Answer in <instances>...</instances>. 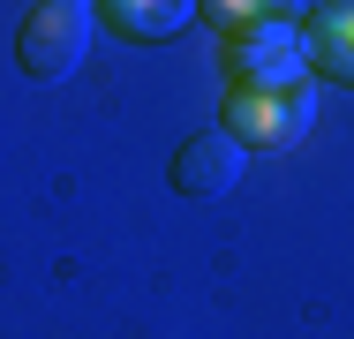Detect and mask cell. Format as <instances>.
I'll list each match as a JSON object with an SVG mask.
<instances>
[{"label": "cell", "instance_id": "5", "mask_svg": "<svg viewBox=\"0 0 354 339\" xmlns=\"http://www.w3.org/2000/svg\"><path fill=\"white\" fill-rule=\"evenodd\" d=\"M309 46V68H324L332 83H354V0H324L301 30Z\"/></svg>", "mask_w": 354, "mask_h": 339}, {"label": "cell", "instance_id": "4", "mask_svg": "<svg viewBox=\"0 0 354 339\" xmlns=\"http://www.w3.org/2000/svg\"><path fill=\"white\" fill-rule=\"evenodd\" d=\"M234 83H309V46L301 30H264L234 46Z\"/></svg>", "mask_w": 354, "mask_h": 339}, {"label": "cell", "instance_id": "2", "mask_svg": "<svg viewBox=\"0 0 354 339\" xmlns=\"http://www.w3.org/2000/svg\"><path fill=\"white\" fill-rule=\"evenodd\" d=\"M91 0H38L30 15H23V38H15V53H23V75H38V83H61L83 68L91 53Z\"/></svg>", "mask_w": 354, "mask_h": 339}, {"label": "cell", "instance_id": "6", "mask_svg": "<svg viewBox=\"0 0 354 339\" xmlns=\"http://www.w3.org/2000/svg\"><path fill=\"white\" fill-rule=\"evenodd\" d=\"M98 8H106V23H113L121 38H143V46L181 38L189 15H196V0H98Z\"/></svg>", "mask_w": 354, "mask_h": 339}, {"label": "cell", "instance_id": "3", "mask_svg": "<svg viewBox=\"0 0 354 339\" xmlns=\"http://www.w3.org/2000/svg\"><path fill=\"white\" fill-rule=\"evenodd\" d=\"M241 166H249V151L226 129H204V136H189V143L174 151V189L196 196V203H218V196L241 189Z\"/></svg>", "mask_w": 354, "mask_h": 339}, {"label": "cell", "instance_id": "7", "mask_svg": "<svg viewBox=\"0 0 354 339\" xmlns=\"http://www.w3.org/2000/svg\"><path fill=\"white\" fill-rule=\"evenodd\" d=\"M218 30L234 38H264V30H301V0H196Z\"/></svg>", "mask_w": 354, "mask_h": 339}, {"label": "cell", "instance_id": "1", "mask_svg": "<svg viewBox=\"0 0 354 339\" xmlns=\"http://www.w3.org/2000/svg\"><path fill=\"white\" fill-rule=\"evenodd\" d=\"M309 129H317L309 83H234V98H226V136L241 151H286Z\"/></svg>", "mask_w": 354, "mask_h": 339}]
</instances>
